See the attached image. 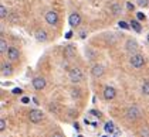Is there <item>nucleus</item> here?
Wrapping results in <instances>:
<instances>
[{"label":"nucleus","mask_w":149,"mask_h":137,"mask_svg":"<svg viewBox=\"0 0 149 137\" xmlns=\"http://www.w3.org/2000/svg\"><path fill=\"white\" fill-rule=\"evenodd\" d=\"M68 76L72 83H78V82L84 79V74H82V71L80 68H71L68 71Z\"/></svg>","instance_id":"nucleus-1"},{"label":"nucleus","mask_w":149,"mask_h":137,"mask_svg":"<svg viewBox=\"0 0 149 137\" xmlns=\"http://www.w3.org/2000/svg\"><path fill=\"white\" fill-rule=\"evenodd\" d=\"M125 116L129 120H136V119L141 117V110H139L138 106H129V107L126 109Z\"/></svg>","instance_id":"nucleus-2"},{"label":"nucleus","mask_w":149,"mask_h":137,"mask_svg":"<svg viewBox=\"0 0 149 137\" xmlns=\"http://www.w3.org/2000/svg\"><path fill=\"white\" fill-rule=\"evenodd\" d=\"M129 62H131V65L134 68H142L145 65V58L142 57L141 54H134L131 57V59H129Z\"/></svg>","instance_id":"nucleus-3"},{"label":"nucleus","mask_w":149,"mask_h":137,"mask_svg":"<svg viewBox=\"0 0 149 137\" xmlns=\"http://www.w3.org/2000/svg\"><path fill=\"white\" fill-rule=\"evenodd\" d=\"M43 117H44V113L41 110H38V109H33L29 113V119H30L31 123H40L43 120Z\"/></svg>","instance_id":"nucleus-4"},{"label":"nucleus","mask_w":149,"mask_h":137,"mask_svg":"<svg viewBox=\"0 0 149 137\" xmlns=\"http://www.w3.org/2000/svg\"><path fill=\"white\" fill-rule=\"evenodd\" d=\"M125 50L128 51V52H132V54H136L138 50H139V45H138V43L135 41V40H128L125 44Z\"/></svg>","instance_id":"nucleus-5"},{"label":"nucleus","mask_w":149,"mask_h":137,"mask_svg":"<svg viewBox=\"0 0 149 137\" xmlns=\"http://www.w3.org/2000/svg\"><path fill=\"white\" fill-rule=\"evenodd\" d=\"M46 21L50 25H56V24L58 23V14L56 12H47L46 13Z\"/></svg>","instance_id":"nucleus-6"},{"label":"nucleus","mask_w":149,"mask_h":137,"mask_svg":"<svg viewBox=\"0 0 149 137\" xmlns=\"http://www.w3.org/2000/svg\"><path fill=\"white\" fill-rule=\"evenodd\" d=\"M104 72H105V69H104V67L101 64H95L91 68V75L94 78H101L104 75Z\"/></svg>","instance_id":"nucleus-7"},{"label":"nucleus","mask_w":149,"mask_h":137,"mask_svg":"<svg viewBox=\"0 0 149 137\" xmlns=\"http://www.w3.org/2000/svg\"><path fill=\"white\" fill-rule=\"evenodd\" d=\"M33 88L37 89V91H41L46 88V79L43 76H36L33 79Z\"/></svg>","instance_id":"nucleus-8"},{"label":"nucleus","mask_w":149,"mask_h":137,"mask_svg":"<svg viewBox=\"0 0 149 137\" xmlns=\"http://www.w3.org/2000/svg\"><path fill=\"white\" fill-rule=\"evenodd\" d=\"M115 95H116V91L112 86H107L104 89V99H107V101H112L115 98Z\"/></svg>","instance_id":"nucleus-9"},{"label":"nucleus","mask_w":149,"mask_h":137,"mask_svg":"<svg viewBox=\"0 0 149 137\" xmlns=\"http://www.w3.org/2000/svg\"><path fill=\"white\" fill-rule=\"evenodd\" d=\"M68 21H70V25H71V27H78L81 24V16L78 13H72V14L70 16Z\"/></svg>","instance_id":"nucleus-10"},{"label":"nucleus","mask_w":149,"mask_h":137,"mask_svg":"<svg viewBox=\"0 0 149 137\" xmlns=\"http://www.w3.org/2000/svg\"><path fill=\"white\" fill-rule=\"evenodd\" d=\"M19 55H20V52H19L17 48H14V47H10V48H9V51H7V58H9L10 61L19 59Z\"/></svg>","instance_id":"nucleus-11"},{"label":"nucleus","mask_w":149,"mask_h":137,"mask_svg":"<svg viewBox=\"0 0 149 137\" xmlns=\"http://www.w3.org/2000/svg\"><path fill=\"white\" fill-rule=\"evenodd\" d=\"M12 74H13L12 65L3 62V64H1V75H3V76H9V75H12Z\"/></svg>","instance_id":"nucleus-12"},{"label":"nucleus","mask_w":149,"mask_h":137,"mask_svg":"<svg viewBox=\"0 0 149 137\" xmlns=\"http://www.w3.org/2000/svg\"><path fill=\"white\" fill-rule=\"evenodd\" d=\"M36 38H37V41H41V43H44L47 41V38H48V35L44 30H38L37 33H36Z\"/></svg>","instance_id":"nucleus-13"},{"label":"nucleus","mask_w":149,"mask_h":137,"mask_svg":"<svg viewBox=\"0 0 149 137\" xmlns=\"http://www.w3.org/2000/svg\"><path fill=\"white\" fill-rule=\"evenodd\" d=\"M109 10H111V13H112L114 16H118V14L121 13V10H122V7H121V4H118V3H112L111 7H109Z\"/></svg>","instance_id":"nucleus-14"},{"label":"nucleus","mask_w":149,"mask_h":137,"mask_svg":"<svg viewBox=\"0 0 149 137\" xmlns=\"http://www.w3.org/2000/svg\"><path fill=\"white\" fill-rule=\"evenodd\" d=\"M64 55H65V57H68V58L74 57V55H75V48H74L72 45L65 47V48H64Z\"/></svg>","instance_id":"nucleus-15"},{"label":"nucleus","mask_w":149,"mask_h":137,"mask_svg":"<svg viewBox=\"0 0 149 137\" xmlns=\"http://www.w3.org/2000/svg\"><path fill=\"white\" fill-rule=\"evenodd\" d=\"M9 51V48H7V43H6V40L4 38H1L0 40V52L1 54H6Z\"/></svg>","instance_id":"nucleus-16"},{"label":"nucleus","mask_w":149,"mask_h":137,"mask_svg":"<svg viewBox=\"0 0 149 137\" xmlns=\"http://www.w3.org/2000/svg\"><path fill=\"white\" fill-rule=\"evenodd\" d=\"M104 130L107 131V133H112L115 131V126L112 122H108V123H105V127H104Z\"/></svg>","instance_id":"nucleus-17"},{"label":"nucleus","mask_w":149,"mask_h":137,"mask_svg":"<svg viewBox=\"0 0 149 137\" xmlns=\"http://www.w3.org/2000/svg\"><path fill=\"white\" fill-rule=\"evenodd\" d=\"M131 27H132L136 33H141V30H142V28H141V24L138 23L136 20H132V21H131Z\"/></svg>","instance_id":"nucleus-18"},{"label":"nucleus","mask_w":149,"mask_h":137,"mask_svg":"<svg viewBox=\"0 0 149 137\" xmlns=\"http://www.w3.org/2000/svg\"><path fill=\"white\" fill-rule=\"evenodd\" d=\"M142 93L149 96V82H143L142 83Z\"/></svg>","instance_id":"nucleus-19"},{"label":"nucleus","mask_w":149,"mask_h":137,"mask_svg":"<svg viewBox=\"0 0 149 137\" xmlns=\"http://www.w3.org/2000/svg\"><path fill=\"white\" fill-rule=\"evenodd\" d=\"M0 17L1 19H6L7 17V9H6V6H0Z\"/></svg>","instance_id":"nucleus-20"},{"label":"nucleus","mask_w":149,"mask_h":137,"mask_svg":"<svg viewBox=\"0 0 149 137\" xmlns=\"http://www.w3.org/2000/svg\"><path fill=\"white\" fill-rule=\"evenodd\" d=\"M139 136L141 137H149V127H143V129L141 130Z\"/></svg>","instance_id":"nucleus-21"},{"label":"nucleus","mask_w":149,"mask_h":137,"mask_svg":"<svg viewBox=\"0 0 149 137\" xmlns=\"http://www.w3.org/2000/svg\"><path fill=\"white\" fill-rule=\"evenodd\" d=\"M71 96H72V98H74V99H78V98H80L81 95H80V91H78V89H75V88H74V89H72V91H71Z\"/></svg>","instance_id":"nucleus-22"},{"label":"nucleus","mask_w":149,"mask_h":137,"mask_svg":"<svg viewBox=\"0 0 149 137\" xmlns=\"http://www.w3.org/2000/svg\"><path fill=\"white\" fill-rule=\"evenodd\" d=\"M138 4H139L141 7H146L149 4V0H138Z\"/></svg>","instance_id":"nucleus-23"},{"label":"nucleus","mask_w":149,"mask_h":137,"mask_svg":"<svg viewBox=\"0 0 149 137\" xmlns=\"http://www.w3.org/2000/svg\"><path fill=\"white\" fill-rule=\"evenodd\" d=\"M4 129H6V120L4 119H0V130L3 131Z\"/></svg>","instance_id":"nucleus-24"},{"label":"nucleus","mask_w":149,"mask_h":137,"mask_svg":"<svg viewBox=\"0 0 149 137\" xmlns=\"http://www.w3.org/2000/svg\"><path fill=\"white\" fill-rule=\"evenodd\" d=\"M136 17L139 19V20H145V14H143V13H138Z\"/></svg>","instance_id":"nucleus-25"},{"label":"nucleus","mask_w":149,"mask_h":137,"mask_svg":"<svg viewBox=\"0 0 149 137\" xmlns=\"http://www.w3.org/2000/svg\"><path fill=\"white\" fill-rule=\"evenodd\" d=\"M51 137H64V136H63V134H61L60 131H54V133L51 134Z\"/></svg>","instance_id":"nucleus-26"},{"label":"nucleus","mask_w":149,"mask_h":137,"mask_svg":"<svg viewBox=\"0 0 149 137\" xmlns=\"http://www.w3.org/2000/svg\"><path fill=\"white\" fill-rule=\"evenodd\" d=\"M119 27H122V28H128V24L125 21H119Z\"/></svg>","instance_id":"nucleus-27"},{"label":"nucleus","mask_w":149,"mask_h":137,"mask_svg":"<svg viewBox=\"0 0 149 137\" xmlns=\"http://www.w3.org/2000/svg\"><path fill=\"white\" fill-rule=\"evenodd\" d=\"M22 102H23V103H29V98H23V99H22Z\"/></svg>","instance_id":"nucleus-28"},{"label":"nucleus","mask_w":149,"mask_h":137,"mask_svg":"<svg viewBox=\"0 0 149 137\" xmlns=\"http://www.w3.org/2000/svg\"><path fill=\"white\" fill-rule=\"evenodd\" d=\"M126 6H128V9H129V10H132V9H134V6H132V4H131V3H128V4H126Z\"/></svg>","instance_id":"nucleus-29"},{"label":"nucleus","mask_w":149,"mask_h":137,"mask_svg":"<svg viewBox=\"0 0 149 137\" xmlns=\"http://www.w3.org/2000/svg\"><path fill=\"white\" fill-rule=\"evenodd\" d=\"M146 38H148V43H149V34H148V37H146Z\"/></svg>","instance_id":"nucleus-30"},{"label":"nucleus","mask_w":149,"mask_h":137,"mask_svg":"<svg viewBox=\"0 0 149 137\" xmlns=\"http://www.w3.org/2000/svg\"><path fill=\"white\" fill-rule=\"evenodd\" d=\"M105 137H107V136H105Z\"/></svg>","instance_id":"nucleus-31"}]
</instances>
